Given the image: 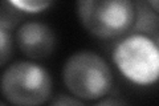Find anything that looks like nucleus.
Returning a JSON list of instances; mask_svg holds the SVG:
<instances>
[{
  "instance_id": "nucleus-1",
  "label": "nucleus",
  "mask_w": 159,
  "mask_h": 106,
  "mask_svg": "<svg viewBox=\"0 0 159 106\" xmlns=\"http://www.w3.org/2000/svg\"><path fill=\"white\" fill-rule=\"evenodd\" d=\"M62 80L73 95L90 101L105 97L111 90L113 72L98 53L82 49L68 57L62 68Z\"/></svg>"
},
{
  "instance_id": "nucleus-2",
  "label": "nucleus",
  "mask_w": 159,
  "mask_h": 106,
  "mask_svg": "<svg viewBox=\"0 0 159 106\" xmlns=\"http://www.w3.org/2000/svg\"><path fill=\"white\" fill-rule=\"evenodd\" d=\"M53 89L48 70L31 61H16L0 76V92L13 106H41Z\"/></svg>"
},
{
  "instance_id": "nucleus-3",
  "label": "nucleus",
  "mask_w": 159,
  "mask_h": 106,
  "mask_svg": "<svg viewBox=\"0 0 159 106\" xmlns=\"http://www.w3.org/2000/svg\"><path fill=\"white\" fill-rule=\"evenodd\" d=\"M77 13L89 33L106 40L130 31L135 11L131 0H80Z\"/></svg>"
},
{
  "instance_id": "nucleus-4",
  "label": "nucleus",
  "mask_w": 159,
  "mask_h": 106,
  "mask_svg": "<svg viewBox=\"0 0 159 106\" xmlns=\"http://www.w3.org/2000/svg\"><path fill=\"white\" fill-rule=\"evenodd\" d=\"M113 61L123 76L139 85L158 80L159 49L150 37L134 33L119 41L113 52Z\"/></svg>"
},
{
  "instance_id": "nucleus-5",
  "label": "nucleus",
  "mask_w": 159,
  "mask_h": 106,
  "mask_svg": "<svg viewBox=\"0 0 159 106\" xmlns=\"http://www.w3.org/2000/svg\"><path fill=\"white\" fill-rule=\"evenodd\" d=\"M16 43L24 56L32 60L47 58L57 47V36L51 25L32 20L25 21L16 32Z\"/></svg>"
},
{
  "instance_id": "nucleus-6",
  "label": "nucleus",
  "mask_w": 159,
  "mask_h": 106,
  "mask_svg": "<svg viewBox=\"0 0 159 106\" xmlns=\"http://www.w3.org/2000/svg\"><path fill=\"white\" fill-rule=\"evenodd\" d=\"M134 23L131 29L137 31L138 35L150 37L154 43L159 41V16L158 12L152 11L148 2L138 0L134 3Z\"/></svg>"
},
{
  "instance_id": "nucleus-7",
  "label": "nucleus",
  "mask_w": 159,
  "mask_h": 106,
  "mask_svg": "<svg viewBox=\"0 0 159 106\" xmlns=\"http://www.w3.org/2000/svg\"><path fill=\"white\" fill-rule=\"evenodd\" d=\"M24 13L19 9L12 0H0V29L2 31H12L24 20Z\"/></svg>"
},
{
  "instance_id": "nucleus-8",
  "label": "nucleus",
  "mask_w": 159,
  "mask_h": 106,
  "mask_svg": "<svg viewBox=\"0 0 159 106\" xmlns=\"http://www.w3.org/2000/svg\"><path fill=\"white\" fill-rule=\"evenodd\" d=\"M12 3L24 13H36L49 8L53 2L49 0H12Z\"/></svg>"
},
{
  "instance_id": "nucleus-9",
  "label": "nucleus",
  "mask_w": 159,
  "mask_h": 106,
  "mask_svg": "<svg viewBox=\"0 0 159 106\" xmlns=\"http://www.w3.org/2000/svg\"><path fill=\"white\" fill-rule=\"evenodd\" d=\"M13 56V39L6 31L0 29V68H3Z\"/></svg>"
},
{
  "instance_id": "nucleus-10",
  "label": "nucleus",
  "mask_w": 159,
  "mask_h": 106,
  "mask_svg": "<svg viewBox=\"0 0 159 106\" xmlns=\"http://www.w3.org/2000/svg\"><path fill=\"white\" fill-rule=\"evenodd\" d=\"M49 106H86L81 99H78L69 94H58L56 95Z\"/></svg>"
},
{
  "instance_id": "nucleus-11",
  "label": "nucleus",
  "mask_w": 159,
  "mask_h": 106,
  "mask_svg": "<svg viewBox=\"0 0 159 106\" xmlns=\"http://www.w3.org/2000/svg\"><path fill=\"white\" fill-rule=\"evenodd\" d=\"M94 106H130L127 101H125L121 97H105L101 98Z\"/></svg>"
},
{
  "instance_id": "nucleus-12",
  "label": "nucleus",
  "mask_w": 159,
  "mask_h": 106,
  "mask_svg": "<svg viewBox=\"0 0 159 106\" xmlns=\"http://www.w3.org/2000/svg\"><path fill=\"white\" fill-rule=\"evenodd\" d=\"M148 6L152 7V11L158 12V2L157 0H151V2H148Z\"/></svg>"
},
{
  "instance_id": "nucleus-13",
  "label": "nucleus",
  "mask_w": 159,
  "mask_h": 106,
  "mask_svg": "<svg viewBox=\"0 0 159 106\" xmlns=\"http://www.w3.org/2000/svg\"><path fill=\"white\" fill-rule=\"evenodd\" d=\"M0 106H8L6 102H3V101H0Z\"/></svg>"
}]
</instances>
